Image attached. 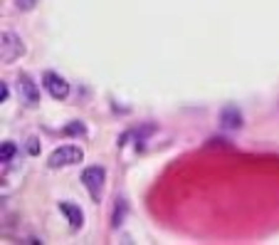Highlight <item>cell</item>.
<instances>
[{
  "label": "cell",
  "instance_id": "cell-12",
  "mask_svg": "<svg viewBox=\"0 0 279 245\" xmlns=\"http://www.w3.org/2000/svg\"><path fill=\"white\" fill-rule=\"evenodd\" d=\"M64 132H67V134H82V132H84V127H82V124H72V127H67Z\"/></svg>",
  "mask_w": 279,
  "mask_h": 245
},
{
  "label": "cell",
  "instance_id": "cell-11",
  "mask_svg": "<svg viewBox=\"0 0 279 245\" xmlns=\"http://www.w3.org/2000/svg\"><path fill=\"white\" fill-rule=\"evenodd\" d=\"M25 149H27V154L38 156V154H40V141H38V136H30V139H27V144H25Z\"/></svg>",
  "mask_w": 279,
  "mask_h": 245
},
{
  "label": "cell",
  "instance_id": "cell-5",
  "mask_svg": "<svg viewBox=\"0 0 279 245\" xmlns=\"http://www.w3.org/2000/svg\"><path fill=\"white\" fill-rule=\"evenodd\" d=\"M18 95H20V99H22V104H25V107H38L40 92H38V84H35L30 77H20Z\"/></svg>",
  "mask_w": 279,
  "mask_h": 245
},
{
  "label": "cell",
  "instance_id": "cell-13",
  "mask_svg": "<svg viewBox=\"0 0 279 245\" xmlns=\"http://www.w3.org/2000/svg\"><path fill=\"white\" fill-rule=\"evenodd\" d=\"M3 102H8V84L3 82Z\"/></svg>",
  "mask_w": 279,
  "mask_h": 245
},
{
  "label": "cell",
  "instance_id": "cell-8",
  "mask_svg": "<svg viewBox=\"0 0 279 245\" xmlns=\"http://www.w3.org/2000/svg\"><path fill=\"white\" fill-rule=\"evenodd\" d=\"M15 159V144L10 141V139H5L3 144H0V161H3V169H8V164Z\"/></svg>",
  "mask_w": 279,
  "mask_h": 245
},
{
  "label": "cell",
  "instance_id": "cell-9",
  "mask_svg": "<svg viewBox=\"0 0 279 245\" xmlns=\"http://www.w3.org/2000/svg\"><path fill=\"white\" fill-rule=\"evenodd\" d=\"M121 221H124V198H119V201H116V210H114V228L121 226Z\"/></svg>",
  "mask_w": 279,
  "mask_h": 245
},
{
  "label": "cell",
  "instance_id": "cell-6",
  "mask_svg": "<svg viewBox=\"0 0 279 245\" xmlns=\"http://www.w3.org/2000/svg\"><path fill=\"white\" fill-rule=\"evenodd\" d=\"M220 124L225 129H240L242 127V114L237 107H225L220 112Z\"/></svg>",
  "mask_w": 279,
  "mask_h": 245
},
{
  "label": "cell",
  "instance_id": "cell-4",
  "mask_svg": "<svg viewBox=\"0 0 279 245\" xmlns=\"http://www.w3.org/2000/svg\"><path fill=\"white\" fill-rule=\"evenodd\" d=\"M42 84L50 92V97H55V99H67L69 97V82H64L57 72H45L42 75Z\"/></svg>",
  "mask_w": 279,
  "mask_h": 245
},
{
  "label": "cell",
  "instance_id": "cell-3",
  "mask_svg": "<svg viewBox=\"0 0 279 245\" xmlns=\"http://www.w3.org/2000/svg\"><path fill=\"white\" fill-rule=\"evenodd\" d=\"M104 181H107V171L101 169V166H89V169L82 171V183L94 196V201H99V193L104 189Z\"/></svg>",
  "mask_w": 279,
  "mask_h": 245
},
{
  "label": "cell",
  "instance_id": "cell-1",
  "mask_svg": "<svg viewBox=\"0 0 279 245\" xmlns=\"http://www.w3.org/2000/svg\"><path fill=\"white\" fill-rule=\"evenodd\" d=\"M22 55H25V45H22L20 35L13 33V30H3V38H0V59H3V65H13Z\"/></svg>",
  "mask_w": 279,
  "mask_h": 245
},
{
  "label": "cell",
  "instance_id": "cell-7",
  "mask_svg": "<svg viewBox=\"0 0 279 245\" xmlns=\"http://www.w3.org/2000/svg\"><path fill=\"white\" fill-rule=\"evenodd\" d=\"M59 210L67 216V221L72 223V228H75V230H79V228H82L84 213L79 210V206H75V203H67V201H62V203H59Z\"/></svg>",
  "mask_w": 279,
  "mask_h": 245
},
{
  "label": "cell",
  "instance_id": "cell-2",
  "mask_svg": "<svg viewBox=\"0 0 279 245\" xmlns=\"http://www.w3.org/2000/svg\"><path fill=\"white\" fill-rule=\"evenodd\" d=\"M84 159V151L75 146V144H64V146H59L50 154V161H47V166L50 169H62V166H72V164H79Z\"/></svg>",
  "mask_w": 279,
  "mask_h": 245
},
{
  "label": "cell",
  "instance_id": "cell-10",
  "mask_svg": "<svg viewBox=\"0 0 279 245\" xmlns=\"http://www.w3.org/2000/svg\"><path fill=\"white\" fill-rule=\"evenodd\" d=\"M40 0H15V8L18 10H22V13H30L35 5H38Z\"/></svg>",
  "mask_w": 279,
  "mask_h": 245
}]
</instances>
